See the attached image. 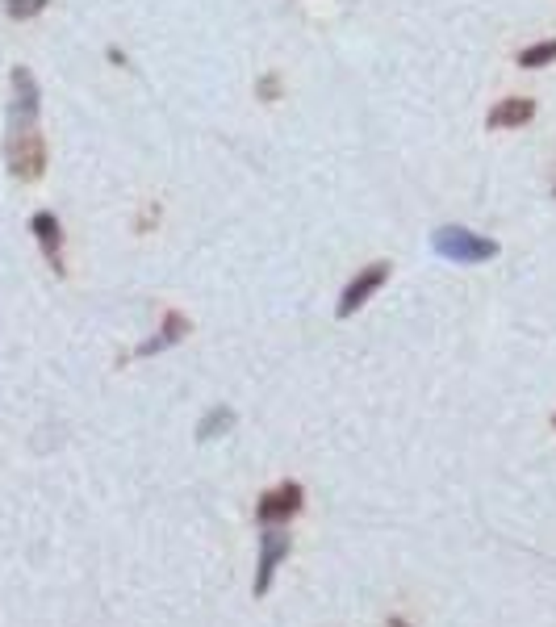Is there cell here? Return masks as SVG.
I'll use <instances>...</instances> for the list:
<instances>
[{"mask_svg":"<svg viewBox=\"0 0 556 627\" xmlns=\"http://www.w3.org/2000/svg\"><path fill=\"white\" fill-rule=\"evenodd\" d=\"M30 230L38 239V251H42L46 268H51L55 276H63L67 272V264H63V222L51 214V209H38V214L30 218Z\"/></svg>","mask_w":556,"mask_h":627,"instance_id":"obj_8","label":"cell"},{"mask_svg":"<svg viewBox=\"0 0 556 627\" xmlns=\"http://www.w3.org/2000/svg\"><path fill=\"white\" fill-rule=\"evenodd\" d=\"M51 0H5V9H9V17L13 21H34Z\"/></svg>","mask_w":556,"mask_h":627,"instance_id":"obj_13","label":"cell"},{"mask_svg":"<svg viewBox=\"0 0 556 627\" xmlns=\"http://www.w3.org/2000/svg\"><path fill=\"white\" fill-rule=\"evenodd\" d=\"M552 197H556V184H552Z\"/></svg>","mask_w":556,"mask_h":627,"instance_id":"obj_18","label":"cell"},{"mask_svg":"<svg viewBox=\"0 0 556 627\" xmlns=\"http://www.w3.org/2000/svg\"><path fill=\"white\" fill-rule=\"evenodd\" d=\"M193 335V318L184 314V310H164V322H159V331L151 339H143L134 347V360H151V356H164L168 347L184 343Z\"/></svg>","mask_w":556,"mask_h":627,"instance_id":"obj_7","label":"cell"},{"mask_svg":"<svg viewBox=\"0 0 556 627\" xmlns=\"http://www.w3.org/2000/svg\"><path fill=\"white\" fill-rule=\"evenodd\" d=\"M5 164L17 180H42L46 172V138L42 130H9L5 138Z\"/></svg>","mask_w":556,"mask_h":627,"instance_id":"obj_5","label":"cell"},{"mask_svg":"<svg viewBox=\"0 0 556 627\" xmlns=\"http://www.w3.org/2000/svg\"><path fill=\"white\" fill-rule=\"evenodd\" d=\"M556 63V38H540V42H527L515 51V67L523 72H544V67Z\"/></svg>","mask_w":556,"mask_h":627,"instance_id":"obj_11","label":"cell"},{"mask_svg":"<svg viewBox=\"0 0 556 627\" xmlns=\"http://www.w3.org/2000/svg\"><path fill=\"white\" fill-rule=\"evenodd\" d=\"M431 251H435L444 264H456V268H477V264L498 260L502 243H498V239H490V235H477V230H469V226H435V235H431Z\"/></svg>","mask_w":556,"mask_h":627,"instance_id":"obj_1","label":"cell"},{"mask_svg":"<svg viewBox=\"0 0 556 627\" xmlns=\"http://www.w3.org/2000/svg\"><path fill=\"white\" fill-rule=\"evenodd\" d=\"M251 92H256V101H264V105L285 101V76L276 72V67H264V72L256 76V84H251Z\"/></svg>","mask_w":556,"mask_h":627,"instance_id":"obj_12","label":"cell"},{"mask_svg":"<svg viewBox=\"0 0 556 627\" xmlns=\"http://www.w3.org/2000/svg\"><path fill=\"white\" fill-rule=\"evenodd\" d=\"M548 427H552V431H556V410H552V418H548Z\"/></svg>","mask_w":556,"mask_h":627,"instance_id":"obj_17","label":"cell"},{"mask_svg":"<svg viewBox=\"0 0 556 627\" xmlns=\"http://www.w3.org/2000/svg\"><path fill=\"white\" fill-rule=\"evenodd\" d=\"M235 427H239V414L218 402V406H210V410L197 418V444H214V439H226Z\"/></svg>","mask_w":556,"mask_h":627,"instance_id":"obj_10","label":"cell"},{"mask_svg":"<svg viewBox=\"0 0 556 627\" xmlns=\"http://www.w3.org/2000/svg\"><path fill=\"white\" fill-rule=\"evenodd\" d=\"M385 627H419V623H414V619H410L406 611H393V615L385 619Z\"/></svg>","mask_w":556,"mask_h":627,"instance_id":"obj_16","label":"cell"},{"mask_svg":"<svg viewBox=\"0 0 556 627\" xmlns=\"http://www.w3.org/2000/svg\"><path fill=\"white\" fill-rule=\"evenodd\" d=\"M42 113V92L30 67H13V101H9V130H34Z\"/></svg>","mask_w":556,"mask_h":627,"instance_id":"obj_6","label":"cell"},{"mask_svg":"<svg viewBox=\"0 0 556 627\" xmlns=\"http://www.w3.org/2000/svg\"><path fill=\"white\" fill-rule=\"evenodd\" d=\"M293 556V536L289 527H264L260 544H256V577H251V598H268L276 586V573L281 565H289Z\"/></svg>","mask_w":556,"mask_h":627,"instance_id":"obj_2","label":"cell"},{"mask_svg":"<svg viewBox=\"0 0 556 627\" xmlns=\"http://www.w3.org/2000/svg\"><path fill=\"white\" fill-rule=\"evenodd\" d=\"M105 59H109L113 67H130V55L122 51V46H105Z\"/></svg>","mask_w":556,"mask_h":627,"instance_id":"obj_15","label":"cell"},{"mask_svg":"<svg viewBox=\"0 0 556 627\" xmlns=\"http://www.w3.org/2000/svg\"><path fill=\"white\" fill-rule=\"evenodd\" d=\"M389 276H393V264L389 260H373V264H364V268H356V276L343 285V293H339V306H335V318L339 322H347L352 314H360L368 301H373L385 285H389Z\"/></svg>","mask_w":556,"mask_h":627,"instance_id":"obj_4","label":"cell"},{"mask_svg":"<svg viewBox=\"0 0 556 627\" xmlns=\"http://www.w3.org/2000/svg\"><path fill=\"white\" fill-rule=\"evenodd\" d=\"M301 510H306V485L285 477L256 498V523L260 527H289Z\"/></svg>","mask_w":556,"mask_h":627,"instance_id":"obj_3","label":"cell"},{"mask_svg":"<svg viewBox=\"0 0 556 627\" xmlns=\"http://www.w3.org/2000/svg\"><path fill=\"white\" fill-rule=\"evenodd\" d=\"M531 118H536V101L531 97H502L485 113V130H523Z\"/></svg>","mask_w":556,"mask_h":627,"instance_id":"obj_9","label":"cell"},{"mask_svg":"<svg viewBox=\"0 0 556 627\" xmlns=\"http://www.w3.org/2000/svg\"><path fill=\"white\" fill-rule=\"evenodd\" d=\"M151 226H159V205H155V201L143 205V214H138V226H134V230H138V235H147Z\"/></svg>","mask_w":556,"mask_h":627,"instance_id":"obj_14","label":"cell"}]
</instances>
